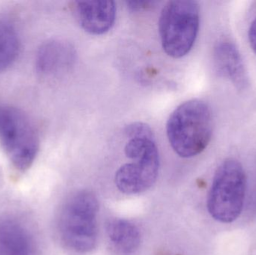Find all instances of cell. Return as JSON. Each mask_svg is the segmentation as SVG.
Returning a JSON list of instances; mask_svg holds the SVG:
<instances>
[{
    "instance_id": "obj_1",
    "label": "cell",
    "mask_w": 256,
    "mask_h": 255,
    "mask_svg": "<svg viewBox=\"0 0 256 255\" xmlns=\"http://www.w3.org/2000/svg\"><path fill=\"white\" fill-rule=\"evenodd\" d=\"M212 110L202 100L182 103L171 114L166 124L168 142L183 158L201 154L207 148L213 133Z\"/></svg>"
},
{
    "instance_id": "obj_2",
    "label": "cell",
    "mask_w": 256,
    "mask_h": 255,
    "mask_svg": "<svg viewBox=\"0 0 256 255\" xmlns=\"http://www.w3.org/2000/svg\"><path fill=\"white\" fill-rule=\"evenodd\" d=\"M98 202L92 192L82 190L66 201L60 213L58 232L66 248L78 254L90 253L97 242Z\"/></svg>"
},
{
    "instance_id": "obj_3",
    "label": "cell",
    "mask_w": 256,
    "mask_h": 255,
    "mask_svg": "<svg viewBox=\"0 0 256 255\" xmlns=\"http://www.w3.org/2000/svg\"><path fill=\"white\" fill-rule=\"evenodd\" d=\"M0 145L18 172L28 170L39 151L38 133L24 111L0 103Z\"/></svg>"
},
{
    "instance_id": "obj_4",
    "label": "cell",
    "mask_w": 256,
    "mask_h": 255,
    "mask_svg": "<svg viewBox=\"0 0 256 255\" xmlns=\"http://www.w3.org/2000/svg\"><path fill=\"white\" fill-rule=\"evenodd\" d=\"M246 176L238 160L228 159L216 169L208 193L207 208L210 217L224 224L236 221L243 211Z\"/></svg>"
},
{
    "instance_id": "obj_5",
    "label": "cell",
    "mask_w": 256,
    "mask_h": 255,
    "mask_svg": "<svg viewBox=\"0 0 256 255\" xmlns=\"http://www.w3.org/2000/svg\"><path fill=\"white\" fill-rule=\"evenodd\" d=\"M200 28L198 4L189 0L168 1L161 11L159 32L162 48L174 58L189 53Z\"/></svg>"
},
{
    "instance_id": "obj_6",
    "label": "cell",
    "mask_w": 256,
    "mask_h": 255,
    "mask_svg": "<svg viewBox=\"0 0 256 255\" xmlns=\"http://www.w3.org/2000/svg\"><path fill=\"white\" fill-rule=\"evenodd\" d=\"M132 163L120 167L116 174L117 188L127 195L138 194L153 186L159 172V152L155 139L130 141L124 148Z\"/></svg>"
},
{
    "instance_id": "obj_7",
    "label": "cell",
    "mask_w": 256,
    "mask_h": 255,
    "mask_svg": "<svg viewBox=\"0 0 256 255\" xmlns=\"http://www.w3.org/2000/svg\"><path fill=\"white\" fill-rule=\"evenodd\" d=\"M74 8L80 25L90 34H105L115 22L116 7L114 1H76Z\"/></svg>"
},
{
    "instance_id": "obj_8",
    "label": "cell",
    "mask_w": 256,
    "mask_h": 255,
    "mask_svg": "<svg viewBox=\"0 0 256 255\" xmlns=\"http://www.w3.org/2000/svg\"><path fill=\"white\" fill-rule=\"evenodd\" d=\"M75 58L76 52L70 43L64 40H52L40 48L36 64L42 75L57 76L72 68Z\"/></svg>"
},
{
    "instance_id": "obj_9",
    "label": "cell",
    "mask_w": 256,
    "mask_h": 255,
    "mask_svg": "<svg viewBox=\"0 0 256 255\" xmlns=\"http://www.w3.org/2000/svg\"><path fill=\"white\" fill-rule=\"evenodd\" d=\"M214 56L218 73L231 81L238 89H245L248 85V73L236 44L228 40L219 42L215 46Z\"/></svg>"
},
{
    "instance_id": "obj_10",
    "label": "cell",
    "mask_w": 256,
    "mask_h": 255,
    "mask_svg": "<svg viewBox=\"0 0 256 255\" xmlns=\"http://www.w3.org/2000/svg\"><path fill=\"white\" fill-rule=\"evenodd\" d=\"M0 250L3 255H34V240L26 229L14 219L0 220Z\"/></svg>"
},
{
    "instance_id": "obj_11",
    "label": "cell",
    "mask_w": 256,
    "mask_h": 255,
    "mask_svg": "<svg viewBox=\"0 0 256 255\" xmlns=\"http://www.w3.org/2000/svg\"><path fill=\"white\" fill-rule=\"evenodd\" d=\"M106 235L114 251L120 255L136 253L141 242L138 228L130 222L122 219L110 220L106 226Z\"/></svg>"
},
{
    "instance_id": "obj_12",
    "label": "cell",
    "mask_w": 256,
    "mask_h": 255,
    "mask_svg": "<svg viewBox=\"0 0 256 255\" xmlns=\"http://www.w3.org/2000/svg\"><path fill=\"white\" fill-rule=\"evenodd\" d=\"M20 51V40L16 30L8 22H0V72L10 67Z\"/></svg>"
},
{
    "instance_id": "obj_13",
    "label": "cell",
    "mask_w": 256,
    "mask_h": 255,
    "mask_svg": "<svg viewBox=\"0 0 256 255\" xmlns=\"http://www.w3.org/2000/svg\"><path fill=\"white\" fill-rule=\"evenodd\" d=\"M249 40L250 46L256 55V17L250 27Z\"/></svg>"
}]
</instances>
